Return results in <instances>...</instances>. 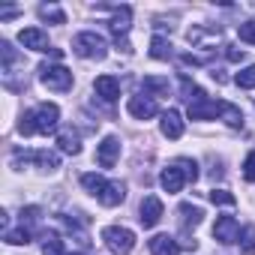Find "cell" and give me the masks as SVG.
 <instances>
[{"label": "cell", "mask_w": 255, "mask_h": 255, "mask_svg": "<svg viewBox=\"0 0 255 255\" xmlns=\"http://www.w3.org/2000/svg\"><path fill=\"white\" fill-rule=\"evenodd\" d=\"M150 57L153 60H168L171 57V42L165 36H153L150 39Z\"/></svg>", "instance_id": "21"}, {"label": "cell", "mask_w": 255, "mask_h": 255, "mask_svg": "<svg viewBox=\"0 0 255 255\" xmlns=\"http://www.w3.org/2000/svg\"><path fill=\"white\" fill-rule=\"evenodd\" d=\"M18 42L30 51H48V33L39 30V27H24L18 33Z\"/></svg>", "instance_id": "13"}, {"label": "cell", "mask_w": 255, "mask_h": 255, "mask_svg": "<svg viewBox=\"0 0 255 255\" xmlns=\"http://www.w3.org/2000/svg\"><path fill=\"white\" fill-rule=\"evenodd\" d=\"M159 219H162V201L156 195H144V201L138 207V222L144 228H153V225H159Z\"/></svg>", "instance_id": "6"}, {"label": "cell", "mask_w": 255, "mask_h": 255, "mask_svg": "<svg viewBox=\"0 0 255 255\" xmlns=\"http://www.w3.org/2000/svg\"><path fill=\"white\" fill-rule=\"evenodd\" d=\"M39 18L42 21H51V24H66V12L57 3H42L39 6Z\"/></svg>", "instance_id": "20"}, {"label": "cell", "mask_w": 255, "mask_h": 255, "mask_svg": "<svg viewBox=\"0 0 255 255\" xmlns=\"http://www.w3.org/2000/svg\"><path fill=\"white\" fill-rule=\"evenodd\" d=\"M150 255H180V243L168 234L150 237Z\"/></svg>", "instance_id": "16"}, {"label": "cell", "mask_w": 255, "mask_h": 255, "mask_svg": "<svg viewBox=\"0 0 255 255\" xmlns=\"http://www.w3.org/2000/svg\"><path fill=\"white\" fill-rule=\"evenodd\" d=\"M237 36H240L243 42L255 45V21H243V24H237Z\"/></svg>", "instance_id": "28"}, {"label": "cell", "mask_w": 255, "mask_h": 255, "mask_svg": "<svg viewBox=\"0 0 255 255\" xmlns=\"http://www.w3.org/2000/svg\"><path fill=\"white\" fill-rule=\"evenodd\" d=\"M39 81L48 90H57V93L72 90V72L66 66H60V63H42L39 66Z\"/></svg>", "instance_id": "4"}, {"label": "cell", "mask_w": 255, "mask_h": 255, "mask_svg": "<svg viewBox=\"0 0 255 255\" xmlns=\"http://www.w3.org/2000/svg\"><path fill=\"white\" fill-rule=\"evenodd\" d=\"M240 252H243V255H255V225H246V228H243Z\"/></svg>", "instance_id": "26"}, {"label": "cell", "mask_w": 255, "mask_h": 255, "mask_svg": "<svg viewBox=\"0 0 255 255\" xmlns=\"http://www.w3.org/2000/svg\"><path fill=\"white\" fill-rule=\"evenodd\" d=\"M222 120L231 126V129H240V126H243V111H240L237 105L225 102V108H222Z\"/></svg>", "instance_id": "22"}, {"label": "cell", "mask_w": 255, "mask_h": 255, "mask_svg": "<svg viewBox=\"0 0 255 255\" xmlns=\"http://www.w3.org/2000/svg\"><path fill=\"white\" fill-rule=\"evenodd\" d=\"M177 213H180V225H183V228H195V225L201 222V216H204V210L195 207V204H180Z\"/></svg>", "instance_id": "19"}, {"label": "cell", "mask_w": 255, "mask_h": 255, "mask_svg": "<svg viewBox=\"0 0 255 255\" xmlns=\"http://www.w3.org/2000/svg\"><path fill=\"white\" fill-rule=\"evenodd\" d=\"M93 90H96V96H102L105 102H114V99L120 96V81H117L114 75H99V78L93 81Z\"/></svg>", "instance_id": "14"}, {"label": "cell", "mask_w": 255, "mask_h": 255, "mask_svg": "<svg viewBox=\"0 0 255 255\" xmlns=\"http://www.w3.org/2000/svg\"><path fill=\"white\" fill-rule=\"evenodd\" d=\"M57 120H60V108L54 102H39L36 108L21 114L18 132L21 135H48V132L57 129Z\"/></svg>", "instance_id": "1"}, {"label": "cell", "mask_w": 255, "mask_h": 255, "mask_svg": "<svg viewBox=\"0 0 255 255\" xmlns=\"http://www.w3.org/2000/svg\"><path fill=\"white\" fill-rule=\"evenodd\" d=\"M177 162L183 165V171H186V177H189V180L195 183V180H198V162H195V159H186V156H180Z\"/></svg>", "instance_id": "30"}, {"label": "cell", "mask_w": 255, "mask_h": 255, "mask_svg": "<svg viewBox=\"0 0 255 255\" xmlns=\"http://www.w3.org/2000/svg\"><path fill=\"white\" fill-rule=\"evenodd\" d=\"M159 129H162V135H165V138L177 141V138L183 135V117H180V111H174V108L162 111V120H159Z\"/></svg>", "instance_id": "12"}, {"label": "cell", "mask_w": 255, "mask_h": 255, "mask_svg": "<svg viewBox=\"0 0 255 255\" xmlns=\"http://www.w3.org/2000/svg\"><path fill=\"white\" fill-rule=\"evenodd\" d=\"M234 81H237V87L252 90V87H255V63H252V66H246V69H240V72L234 75Z\"/></svg>", "instance_id": "25"}, {"label": "cell", "mask_w": 255, "mask_h": 255, "mask_svg": "<svg viewBox=\"0 0 255 255\" xmlns=\"http://www.w3.org/2000/svg\"><path fill=\"white\" fill-rule=\"evenodd\" d=\"M123 198H126V186H123L120 180H108V189L102 192L99 204H105V207H117Z\"/></svg>", "instance_id": "17"}, {"label": "cell", "mask_w": 255, "mask_h": 255, "mask_svg": "<svg viewBox=\"0 0 255 255\" xmlns=\"http://www.w3.org/2000/svg\"><path fill=\"white\" fill-rule=\"evenodd\" d=\"M147 90H168V78H156V75H144L141 81Z\"/></svg>", "instance_id": "29"}, {"label": "cell", "mask_w": 255, "mask_h": 255, "mask_svg": "<svg viewBox=\"0 0 255 255\" xmlns=\"http://www.w3.org/2000/svg\"><path fill=\"white\" fill-rule=\"evenodd\" d=\"M117 159H120V141H117L114 135H105L102 144L96 147V162H99L102 168H114Z\"/></svg>", "instance_id": "10"}, {"label": "cell", "mask_w": 255, "mask_h": 255, "mask_svg": "<svg viewBox=\"0 0 255 255\" xmlns=\"http://www.w3.org/2000/svg\"><path fill=\"white\" fill-rule=\"evenodd\" d=\"M12 162H15V165H21V162H36V165H42L45 171H54V168L60 165L57 153H48V150H36V153H24V150H15Z\"/></svg>", "instance_id": "9"}, {"label": "cell", "mask_w": 255, "mask_h": 255, "mask_svg": "<svg viewBox=\"0 0 255 255\" xmlns=\"http://www.w3.org/2000/svg\"><path fill=\"white\" fill-rule=\"evenodd\" d=\"M57 147L63 153H69V156H78L81 153V138H78V132L72 129V126H66V129L57 132Z\"/></svg>", "instance_id": "15"}, {"label": "cell", "mask_w": 255, "mask_h": 255, "mask_svg": "<svg viewBox=\"0 0 255 255\" xmlns=\"http://www.w3.org/2000/svg\"><path fill=\"white\" fill-rule=\"evenodd\" d=\"M243 177L249 180V183H255V150L246 156V162H243Z\"/></svg>", "instance_id": "32"}, {"label": "cell", "mask_w": 255, "mask_h": 255, "mask_svg": "<svg viewBox=\"0 0 255 255\" xmlns=\"http://www.w3.org/2000/svg\"><path fill=\"white\" fill-rule=\"evenodd\" d=\"M225 48H228V51H225V57H228V60H243V57H246V54H243V48H234V45H225Z\"/></svg>", "instance_id": "33"}, {"label": "cell", "mask_w": 255, "mask_h": 255, "mask_svg": "<svg viewBox=\"0 0 255 255\" xmlns=\"http://www.w3.org/2000/svg\"><path fill=\"white\" fill-rule=\"evenodd\" d=\"M129 27H132V9L129 6H117L114 15H111V21H108V30L114 33L117 42H123L126 33H129Z\"/></svg>", "instance_id": "7"}, {"label": "cell", "mask_w": 255, "mask_h": 255, "mask_svg": "<svg viewBox=\"0 0 255 255\" xmlns=\"http://www.w3.org/2000/svg\"><path fill=\"white\" fill-rule=\"evenodd\" d=\"M102 240L114 255H129L135 249V231L126 225H108L102 228Z\"/></svg>", "instance_id": "2"}, {"label": "cell", "mask_w": 255, "mask_h": 255, "mask_svg": "<svg viewBox=\"0 0 255 255\" xmlns=\"http://www.w3.org/2000/svg\"><path fill=\"white\" fill-rule=\"evenodd\" d=\"M210 201H213V204H225V207L237 204V198H234L228 189H210Z\"/></svg>", "instance_id": "27"}, {"label": "cell", "mask_w": 255, "mask_h": 255, "mask_svg": "<svg viewBox=\"0 0 255 255\" xmlns=\"http://www.w3.org/2000/svg\"><path fill=\"white\" fill-rule=\"evenodd\" d=\"M213 237L219 240V243H234L237 237H240V225H237V219L234 216H219L216 219V225H213Z\"/></svg>", "instance_id": "11"}, {"label": "cell", "mask_w": 255, "mask_h": 255, "mask_svg": "<svg viewBox=\"0 0 255 255\" xmlns=\"http://www.w3.org/2000/svg\"><path fill=\"white\" fill-rule=\"evenodd\" d=\"M72 51L84 60H102L105 57V39L93 30H84L72 39Z\"/></svg>", "instance_id": "3"}, {"label": "cell", "mask_w": 255, "mask_h": 255, "mask_svg": "<svg viewBox=\"0 0 255 255\" xmlns=\"http://www.w3.org/2000/svg\"><path fill=\"white\" fill-rule=\"evenodd\" d=\"M42 255H69L63 240L57 234H45V246H42Z\"/></svg>", "instance_id": "24"}, {"label": "cell", "mask_w": 255, "mask_h": 255, "mask_svg": "<svg viewBox=\"0 0 255 255\" xmlns=\"http://www.w3.org/2000/svg\"><path fill=\"white\" fill-rule=\"evenodd\" d=\"M159 183H162V189H165V192H180V189H183V183H189V177H186V171H183V165H180V162H171L168 168H162Z\"/></svg>", "instance_id": "5"}, {"label": "cell", "mask_w": 255, "mask_h": 255, "mask_svg": "<svg viewBox=\"0 0 255 255\" xmlns=\"http://www.w3.org/2000/svg\"><path fill=\"white\" fill-rule=\"evenodd\" d=\"M81 186H84V189L99 201V198H102V192L108 189V180H105V177H99V174H93V171H87V174H81Z\"/></svg>", "instance_id": "18"}, {"label": "cell", "mask_w": 255, "mask_h": 255, "mask_svg": "<svg viewBox=\"0 0 255 255\" xmlns=\"http://www.w3.org/2000/svg\"><path fill=\"white\" fill-rule=\"evenodd\" d=\"M126 108H129V114L138 117V120H150V117L159 111V105H156V99H153L150 93H144V96H129Z\"/></svg>", "instance_id": "8"}, {"label": "cell", "mask_w": 255, "mask_h": 255, "mask_svg": "<svg viewBox=\"0 0 255 255\" xmlns=\"http://www.w3.org/2000/svg\"><path fill=\"white\" fill-rule=\"evenodd\" d=\"M39 207H21V225H33L36 219H39Z\"/></svg>", "instance_id": "31"}, {"label": "cell", "mask_w": 255, "mask_h": 255, "mask_svg": "<svg viewBox=\"0 0 255 255\" xmlns=\"http://www.w3.org/2000/svg\"><path fill=\"white\" fill-rule=\"evenodd\" d=\"M30 240H33V231H30L27 225H21V228H9V231H6V243H12V246L30 243Z\"/></svg>", "instance_id": "23"}]
</instances>
